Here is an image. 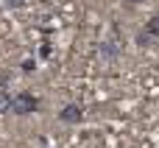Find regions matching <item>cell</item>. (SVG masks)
<instances>
[{
    "label": "cell",
    "instance_id": "obj_2",
    "mask_svg": "<svg viewBox=\"0 0 159 148\" xmlns=\"http://www.w3.org/2000/svg\"><path fill=\"white\" fill-rule=\"evenodd\" d=\"M84 106L81 104H64L61 106V112H59V120L61 123H70V126H78V123H84Z\"/></svg>",
    "mask_w": 159,
    "mask_h": 148
},
{
    "label": "cell",
    "instance_id": "obj_7",
    "mask_svg": "<svg viewBox=\"0 0 159 148\" xmlns=\"http://www.w3.org/2000/svg\"><path fill=\"white\" fill-rule=\"evenodd\" d=\"M0 3H3V8H22L25 0H0Z\"/></svg>",
    "mask_w": 159,
    "mask_h": 148
},
{
    "label": "cell",
    "instance_id": "obj_6",
    "mask_svg": "<svg viewBox=\"0 0 159 148\" xmlns=\"http://www.w3.org/2000/svg\"><path fill=\"white\" fill-rule=\"evenodd\" d=\"M20 70H22V73H34V70H36V62H34V59H25V62L20 64Z\"/></svg>",
    "mask_w": 159,
    "mask_h": 148
},
{
    "label": "cell",
    "instance_id": "obj_3",
    "mask_svg": "<svg viewBox=\"0 0 159 148\" xmlns=\"http://www.w3.org/2000/svg\"><path fill=\"white\" fill-rule=\"evenodd\" d=\"M117 53H120L117 42H101V59H103V62H115Z\"/></svg>",
    "mask_w": 159,
    "mask_h": 148
},
{
    "label": "cell",
    "instance_id": "obj_8",
    "mask_svg": "<svg viewBox=\"0 0 159 148\" xmlns=\"http://www.w3.org/2000/svg\"><path fill=\"white\" fill-rule=\"evenodd\" d=\"M50 50H53V48H50V42H42V45H39V56H42V59H48V56H50Z\"/></svg>",
    "mask_w": 159,
    "mask_h": 148
},
{
    "label": "cell",
    "instance_id": "obj_1",
    "mask_svg": "<svg viewBox=\"0 0 159 148\" xmlns=\"http://www.w3.org/2000/svg\"><path fill=\"white\" fill-rule=\"evenodd\" d=\"M36 109H39V98H36L34 92H28V90H22L20 95L11 98V112L20 115V118H22V115H34Z\"/></svg>",
    "mask_w": 159,
    "mask_h": 148
},
{
    "label": "cell",
    "instance_id": "obj_5",
    "mask_svg": "<svg viewBox=\"0 0 159 148\" xmlns=\"http://www.w3.org/2000/svg\"><path fill=\"white\" fill-rule=\"evenodd\" d=\"M3 112H11V95L6 90H0V115Z\"/></svg>",
    "mask_w": 159,
    "mask_h": 148
},
{
    "label": "cell",
    "instance_id": "obj_4",
    "mask_svg": "<svg viewBox=\"0 0 159 148\" xmlns=\"http://www.w3.org/2000/svg\"><path fill=\"white\" fill-rule=\"evenodd\" d=\"M151 39H159V14H151L148 17V22H145V28H143Z\"/></svg>",
    "mask_w": 159,
    "mask_h": 148
},
{
    "label": "cell",
    "instance_id": "obj_9",
    "mask_svg": "<svg viewBox=\"0 0 159 148\" xmlns=\"http://www.w3.org/2000/svg\"><path fill=\"white\" fill-rule=\"evenodd\" d=\"M123 3H126V6L131 8V6H140V3H145V0H123Z\"/></svg>",
    "mask_w": 159,
    "mask_h": 148
}]
</instances>
